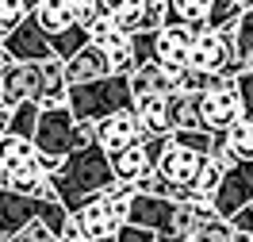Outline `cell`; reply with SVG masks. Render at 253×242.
<instances>
[{
  "label": "cell",
  "mask_w": 253,
  "mask_h": 242,
  "mask_svg": "<svg viewBox=\"0 0 253 242\" xmlns=\"http://www.w3.org/2000/svg\"><path fill=\"white\" fill-rule=\"evenodd\" d=\"M50 181H54V196L65 204V211H81L88 200H96L115 181V173H111L108 154L96 143H84L65 154L62 165L50 173Z\"/></svg>",
  "instance_id": "obj_1"
},
{
  "label": "cell",
  "mask_w": 253,
  "mask_h": 242,
  "mask_svg": "<svg viewBox=\"0 0 253 242\" xmlns=\"http://www.w3.org/2000/svg\"><path fill=\"white\" fill-rule=\"evenodd\" d=\"M65 104H69V112L77 115V123H96V119H104V115L134 108V97H130V81L126 77L108 73V77L88 81V85H69Z\"/></svg>",
  "instance_id": "obj_2"
},
{
  "label": "cell",
  "mask_w": 253,
  "mask_h": 242,
  "mask_svg": "<svg viewBox=\"0 0 253 242\" xmlns=\"http://www.w3.org/2000/svg\"><path fill=\"white\" fill-rule=\"evenodd\" d=\"M84 143H92V123H77V115L69 112V104L42 108L39 123H35V150H39V158L62 161L69 150H77Z\"/></svg>",
  "instance_id": "obj_3"
},
{
  "label": "cell",
  "mask_w": 253,
  "mask_h": 242,
  "mask_svg": "<svg viewBox=\"0 0 253 242\" xmlns=\"http://www.w3.org/2000/svg\"><path fill=\"white\" fill-rule=\"evenodd\" d=\"M31 219H42L54 231V239H58L69 211H65V204L58 196L54 200H35V196H19L12 189H0V235H16L19 227H27Z\"/></svg>",
  "instance_id": "obj_4"
},
{
  "label": "cell",
  "mask_w": 253,
  "mask_h": 242,
  "mask_svg": "<svg viewBox=\"0 0 253 242\" xmlns=\"http://www.w3.org/2000/svg\"><path fill=\"white\" fill-rule=\"evenodd\" d=\"M238 119H242V100H238L234 77L219 73L211 81V89L200 93V127L211 131V135H226Z\"/></svg>",
  "instance_id": "obj_5"
},
{
  "label": "cell",
  "mask_w": 253,
  "mask_h": 242,
  "mask_svg": "<svg viewBox=\"0 0 253 242\" xmlns=\"http://www.w3.org/2000/svg\"><path fill=\"white\" fill-rule=\"evenodd\" d=\"M188 65L192 69H204L211 77H219V73H238V58H234V27L230 31H204L192 39V50H188Z\"/></svg>",
  "instance_id": "obj_6"
},
{
  "label": "cell",
  "mask_w": 253,
  "mask_h": 242,
  "mask_svg": "<svg viewBox=\"0 0 253 242\" xmlns=\"http://www.w3.org/2000/svg\"><path fill=\"white\" fill-rule=\"evenodd\" d=\"M46 93V62H12L0 73V104L16 108L23 100H42Z\"/></svg>",
  "instance_id": "obj_7"
},
{
  "label": "cell",
  "mask_w": 253,
  "mask_h": 242,
  "mask_svg": "<svg viewBox=\"0 0 253 242\" xmlns=\"http://www.w3.org/2000/svg\"><path fill=\"white\" fill-rule=\"evenodd\" d=\"M253 200V158L250 161H234L226 173H222L219 189L211 193V204L222 219H230L238 208H246Z\"/></svg>",
  "instance_id": "obj_8"
},
{
  "label": "cell",
  "mask_w": 253,
  "mask_h": 242,
  "mask_svg": "<svg viewBox=\"0 0 253 242\" xmlns=\"http://www.w3.org/2000/svg\"><path fill=\"white\" fill-rule=\"evenodd\" d=\"M142 139V127H138V115H134V108H123V112L115 115H104V119H96L92 123V143L104 150V154H119V150H126V146H134Z\"/></svg>",
  "instance_id": "obj_9"
},
{
  "label": "cell",
  "mask_w": 253,
  "mask_h": 242,
  "mask_svg": "<svg viewBox=\"0 0 253 242\" xmlns=\"http://www.w3.org/2000/svg\"><path fill=\"white\" fill-rule=\"evenodd\" d=\"M204 158L207 154H196L188 146L165 139V146H161V154L154 158V165H158V173L169 181V185H192V189H196V177H200V169H204Z\"/></svg>",
  "instance_id": "obj_10"
},
{
  "label": "cell",
  "mask_w": 253,
  "mask_h": 242,
  "mask_svg": "<svg viewBox=\"0 0 253 242\" xmlns=\"http://www.w3.org/2000/svg\"><path fill=\"white\" fill-rule=\"evenodd\" d=\"M4 50L12 62H50L54 58V47H50V35L35 23L31 16L19 23L16 31L4 35Z\"/></svg>",
  "instance_id": "obj_11"
},
{
  "label": "cell",
  "mask_w": 253,
  "mask_h": 242,
  "mask_svg": "<svg viewBox=\"0 0 253 242\" xmlns=\"http://www.w3.org/2000/svg\"><path fill=\"white\" fill-rule=\"evenodd\" d=\"M173 219H176V200H169V196H150V193H134L126 223L150 227V231H158V235L176 239L173 235Z\"/></svg>",
  "instance_id": "obj_12"
},
{
  "label": "cell",
  "mask_w": 253,
  "mask_h": 242,
  "mask_svg": "<svg viewBox=\"0 0 253 242\" xmlns=\"http://www.w3.org/2000/svg\"><path fill=\"white\" fill-rule=\"evenodd\" d=\"M196 31L184 27V23H161L154 31V62L169 65V69H184L188 65V50Z\"/></svg>",
  "instance_id": "obj_13"
},
{
  "label": "cell",
  "mask_w": 253,
  "mask_h": 242,
  "mask_svg": "<svg viewBox=\"0 0 253 242\" xmlns=\"http://www.w3.org/2000/svg\"><path fill=\"white\" fill-rule=\"evenodd\" d=\"M176 73L180 69H169L161 62H146V65H134L126 81H130V97L134 100H146V97H169L176 89Z\"/></svg>",
  "instance_id": "obj_14"
},
{
  "label": "cell",
  "mask_w": 253,
  "mask_h": 242,
  "mask_svg": "<svg viewBox=\"0 0 253 242\" xmlns=\"http://www.w3.org/2000/svg\"><path fill=\"white\" fill-rule=\"evenodd\" d=\"M65 69V85H88V81H100L108 77V58H104V50L96 47V43H88V47H81L73 58H65L62 62Z\"/></svg>",
  "instance_id": "obj_15"
},
{
  "label": "cell",
  "mask_w": 253,
  "mask_h": 242,
  "mask_svg": "<svg viewBox=\"0 0 253 242\" xmlns=\"http://www.w3.org/2000/svg\"><path fill=\"white\" fill-rule=\"evenodd\" d=\"M4 189H12V193H19V196H35V200H54V181H50V173L39 165V158L27 161V165H19V169H12V173L4 177Z\"/></svg>",
  "instance_id": "obj_16"
},
{
  "label": "cell",
  "mask_w": 253,
  "mask_h": 242,
  "mask_svg": "<svg viewBox=\"0 0 253 242\" xmlns=\"http://www.w3.org/2000/svg\"><path fill=\"white\" fill-rule=\"evenodd\" d=\"M81 219V227H84V239L88 242H108V239H115V231H119V219H115V211L108 208V200L104 196H96V200H88L81 211H73Z\"/></svg>",
  "instance_id": "obj_17"
},
{
  "label": "cell",
  "mask_w": 253,
  "mask_h": 242,
  "mask_svg": "<svg viewBox=\"0 0 253 242\" xmlns=\"http://www.w3.org/2000/svg\"><path fill=\"white\" fill-rule=\"evenodd\" d=\"M146 169H154V158H150L142 139L134 146H126V150H119V154H111V173H115V181H123V185H134Z\"/></svg>",
  "instance_id": "obj_18"
},
{
  "label": "cell",
  "mask_w": 253,
  "mask_h": 242,
  "mask_svg": "<svg viewBox=\"0 0 253 242\" xmlns=\"http://www.w3.org/2000/svg\"><path fill=\"white\" fill-rule=\"evenodd\" d=\"M39 158V150H35V139L27 135H16V131H0V169L4 173H12L19 165H27V161Z\"/></svg>",
  "instance_id": "obj_19"
},
{
  "label": "cell",
  "mask_w": 253,
  "mask_h": 242,
  "mask_svg": "<svg viewBox=\"0 0 253 242\" xmlns=\"http://www.w3.org/2000/svg\"><path fill=\"white\" fill-rule=\"evenodd\" d=\"M134 115H138L142 139H165V135H169V112H165V97L134 100Z\"/></svg>",
  "instance_id": "obj_20"
},
{
  "label": "cell",
  "mask_w": 253,
  "mask_h": 242,
  "mask_svg": "<svg viewBox=\"0 0 253 242\" xmlns=\"http://www.w3.org/2000/svg\"><path fill=\"white\" fill-rule=\"evenodd\" d=\"M165 112H169V131H188L200 127V97L196 93H169L165 97Z\"/></svg>",
  "instance_id": "obj_21"
},
{
  "label": "cell",
  "mask_w": 253,
  "mask_h": 242,
  "mask_svg": "<svg viewBox=\"0 0 253 242\" xmlns=\"http://www.w3.org/2000/svg\"><path fill=\"white\" fill-rule=\"evenodd\" d=\"M31 19L50 35V39H54V35H62V31H69V27L77 23V19H73V12L65 8V0H35Z\"/></svg>",
  "instance_id": "obj_22"
},
{
  "label": "cell",
  "mask_w": 253,
  "mask_h": 242,
  "mask_svg": "<svg viewBox=\"0 0 253 242\" xmlns=\"http://www.w3.org/2000/svg\"><path fill=\"white\" fill-rule=\"evenodd\" d=\"M215 0H165V23H184L200 35Z\"/></svg>",
  "instance_id": "obj_23"
},
{
  "label": "cell",
  "mask_w": 253,
  "mask_h": 242,
  "mask_svg": "<svg viewBox=\"0 0 253 242\" xmlns=\"http://www.w3.org/2000/svg\"><path fill=\"white\" fill-rule=\"evenodd\" d=\"M96 47L104 50V58H108V69L111 73H119V77H126L130 69H134V43H130V35L126 31H115V35H108L104 43H96Z\"/></svg>",
  "instance_id": "obj_24"
},
{
  "label": "cell",
  "mask_w": 253,
  "mask_h": 242,
  "mask_svg": "<svg viewBox=\"0 0 253 242\" xmlns=\"http://www.w3.org/2000/svg\"><path fill=\"white\" fill-rule=\"evenodd\" d=\"M104 8H108V16L115 19V27L119 31H138L142 27V16H146V0H104Z\"/></svg>",
  "instance_id": "obj_25"
},
{
  "label": "cell",
  "mask_w": 253,
  "mask_h": 242,
  "mask_svg": "<svg viewBox=\"0 0 253 242\" xmlns=\"http://www.w3.org/2000/svg\"><path fill=\"white\" fill-rule=\"evenodd\" d=\"M176 242H253L246 239V235H238L234 227H230V219H207L204 227H196L192 235H184V239H176Z\"/></svg>",
  "instance_id": "obj_26"
},
{
  "label": "cell",
  "mask_w": 253,
  "mask_h": 242,
  "mask_svg": "<svg viewBox=\"0 0 253 242\" xmlns=\"http://www.w3.org/2000/svg\"><path fill=\"white\" fill-rule=\"evenodd\" d=\"M222 143L234 154V161H250L253 158V115H242L234 127L222 135Z\"/></svg>",
  "instance_id": "obj_27"
},
{
  "label": "cell",
  "mask_w": 253,
  "mask_h": 242,
  "mask_svg": "<svg viewBox=\"0 0 253 242\" xmlns=\"http://www.w3.org/2000/svg\"><path fill=\"white\" fill-rule=\"evenodd\" d=\"M234 58H238V73L253 69V12H242L234 27Z\"/></svg>",
  "instance_id": "obj_28"
},
{
  "label": "cell",
  "mask_w": 253,
  "mask_h": 242,
  "mask_svg": "<svg viewBox=\"0 0 253 242\" xmlns=\"http://www.w3.org/2000/svg\"><path fill=\"white\" fill-rule=\"evenodd\" d=\"M39 115H42V104H39V100H23V104H16V108H8V131L35 139V123H39Z\"/></svg>",
  "instance_id": "obj_29"
},
{
  "label": "cell",
  "mask_w": 253,
  "mask_h": 242,
  "mask_svg": "<svg viewBox=\"0 0 253 242\" xmlns=\"http://www.w3.org/2000/svg\"><path fill=\"white\" fill-rule=\"evenodd\" d=\"M88 43H92V39H88V31H84V23H73V27H69V31H62V35H54V39H50V47H54V58H73V54H77L81 47H88Z\"/></svg>",
  "instance_id": "obj_30"
},
{
  "label": "cell",
  "mask_w": 253,
  "mask_h": 242,
  "mask_svg": "<svg viewBox=\"0 0 253 242\" xmlns=\"http://www.w3.org/2000/svg\"><path fill=\"white\" fill-rule=\"evenodd\" d=\"M238 19H242V4H238V0H215L204 27H211V31H230V27H238Z\"/></svg>",
  "instance_id": "obj_31"
},
{
  "label": "cell",
  "mask_w": 253,
  "mask_h": 242,
  "mask_svg": "<svg viewBox=\"0 0 253 242\" xmlns=\"http://www.w3.org/2000/svg\"><path fill=\"white\" fill-rule=\"evenodd\" d=\"M31 8H35V0H0V31L4 35L16 31L19 23L31 16Z\"/></svg>",
  "instance_id": "obj_32"
},
{
  "label": "cell",
  "mask_w": 253,
  "mask_h": 242,
  "mask_svg": "<svg viewBox=\"0 0 253 242\" xmlns=\"http://www.w3.org/2000/svg\"><path fill=\"white\" fill-rule=\"evenodd\" d=\"M169 139L180 146H188V150H196V154H211V146H215V135L204 127H188V131H169Z\"/></svg>",
  "instance_id": "obj_33"
},
{
  "label": "cell",
  "mask_w": 253,
  "mask_h": 242,
  "mask_svg": "<svg viewBox=\"0 0 253 242\" xmlns=\"http://www.w3.org/2000/svg\"><path fill=\"white\" fill-rule=\"evenodd\" d=\"M8 242H58V239H54V231L42 219H31L27 227H19L16 235H8Z\"/></svg>",
  "instance_id": "obj_34"
},
{
  "label": "cell",
  "mask_w": 253,
  "mask_h": 242,
  "mask_svg": "<svg viewBox=\"0 0 253 242\" xmlns=\"http://www.w3.org/2000/svg\"><path fill=\"white\" fill-rule=\"evenodd\" d=\"M134 193H150V196H169V181L158 173V165L154 169H146L142 177L134 181Z\"/></svg>",
  "instance_id": "obj_35"
},
{
  "label": "cell",
  "mask_w": 253,
  "mask_h": 242,
  "mask_svg": "<svg viewBox=\"0 0 253 242\" xmlns=\"http://www.w3.org/2000/svg\"><path fill=\"white\" fill-rule=\"evenodd\" d=\"M84 31H88V39H92V43H104V39H108V35H115L119 27H115V19H111L108 8H104V12H96V16L84 23Z\"/></svg>",
  "instance_id": "obj_36"
},
{
  "label": "cell",
  "mask_w": 253,
  "mask_h": 242,
  "mask_svg": "<svg viewBox=\"0 0 253 242\" xmlns=\"http://www.w3.org/2000/svg\"><path fill=\"white\" fill-rule=\"evenodd\" d=\"M234 89H238V100H242V115H253V69L234 73Z\"/></svg>",
  "instance_id": "obj_37"
},
{
  "label": "cell",
  "mask_w": 253,
  "mask_h": 242,
  "mask_svg": "<svg viewBox=\"0 0 253 242\" xmlns=\"http://www.w3.org/2000/svg\"><path fill=\"white\" fill-rule=\"evenodd\" d=\"M111 242H158V231H150V227H138V223H123L115 231V239Z\"/></svg>",
  "instance_id": "obj_38"
},
{
  "label": "cell",
  "mask_w": 253,
  "mask_h": 242,
  "mask_svg": "<svg viewBox=\"0 0 253 242\" xmlns=\"http://www.w3.org/2000/svg\"><path fill=\"white\" fill-rule=\"evenodd\" d=\"M65 8L73 12L77 23H88L96 12H104V0H65Z\"/></svg>",
  "instance_id": "obj_39"
},
{
  "label": "cell",
  "mask_w": 253,
  "mask_h": 242,
  "mask_svg": "<svg viewBox=\"0 0 253 242\" xmlns=\"http://www.w3.org/2000/svg\"><path fill=\"white\" fill-rule=\"evenodd\" d=\"M230 227H234L238 235H246V239H253V200L246 204V208H238L234 215H230Z\"/></svg>",
  "instance_id": "obj_40"
},
{
  "label": "cell",
  "mask_w": 253,
  "mask_h": 242,
  "mask_svg": "<svg viewBox=\"0 0 253 242\" xmlns=\"http://www.w3.org/2000/svg\"><path fill=\"white\" fill-rule=\"evenodd\" d=\"M58 242H88L84 239V227H81V219L69 211V219L62 223V231H58Z\"/></svg>",
  "instance_id": "obj_41"
},
{
  "label": "cell",
  "mask_w": 253,
  "mask_h": 242,
  "mask_svg": "<svg viewBox=\"0 0 253 242\" xmlns=\"http://www.w3.org/2000/svg\"><path fill=\"white\" fill-rule=\"evenodd\" d=\"M242 4V12H253V0H238Z\"/></svg>",
  "instance_id": "obj_42"
},
{
  "label": "cell",
  "mask_w": 253,
  "mask_h": 242,
  "mask_svg": "<svg viewBox=\"0 0 253 242\" xmlns=\"http://www.w3.org/2000/svg\"><path fill=\"white\" fill-rule=\"evenodd\" d=\"M4 177H8V173H4V169H0V189H4Z\"/></svg>",
  "instance_id": "obj_43"
},
{
  "label": "cell",
  "mask_w": 253,
  "mask_h": 242,
  "mask_svg": "<svg viewBox=\"0 0 253 242\" xmlns=\"http://www.w3.org/2000/svg\"><path fill=\"white\" fill-rule=\"evenodd\" d=\"M146 4H165V0H146Z\"/></svg>",
  "instance_id": "obj_44"
},
{
  "label": "cell",
  "mask_w": 253,
  "mask_h": 242,
  "mask_svg": "<svg viewBox=\"0 0 253 242\" xmlns=\"http://www.w3.org/2000/svg\"><path fill=\"white\" fill-rule=\"evenodd\" d=\"M0 47H4V31H0Z\"/></svg>",
  "instance_id": "obj_45"
},
{
  "label": "cell",
  "mask_w": 253,
  "mask_h": 242,
  "mask_svg": "<svg viewBox=\"0 0 253 242\" xmlns=\"http://www.w3.org/2000/svg\"><path fill=\"white\" fill-rule=\"evenodd\" d=\"M0 242H8V235H0Z\"/></svg>",
  "instance_id": "obj_46"
},
{
  "label": "cell",
  "mask_w": 253,
  "mask_h": 242,
  "mask_svg": "<svg viewBox=\"0 0 253 242\" xmlns=\"http://www.w3.org/2000/svg\"><path fill=\"white\" fill-rule=\"evenodd\" d=\"M0 112H4V104H0Z\"/></svg>",
  "instance_id": "obj_47"
}]
</instances>
